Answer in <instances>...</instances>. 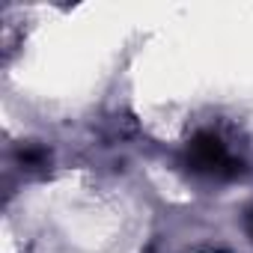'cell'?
<instances>
[{
    "label": "cell",
    "instance_id": "1",
    "mask_svg": "<svg viewBox=\"0 0 253 253\" xmlns=\"http://www.w3.org/2000/svg\"><path fill=\"white\" fill-rule=\"evenodd\" d=\"M188 161L197 173H206V176H214V179H223V176H232L238 170L235 158L229 155V149L209 131L197 134L188 146Z\"/></svg>",
    "mask_w": 253,
    "mask_h": 253
}]
</instances>
